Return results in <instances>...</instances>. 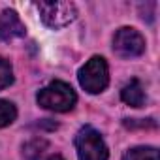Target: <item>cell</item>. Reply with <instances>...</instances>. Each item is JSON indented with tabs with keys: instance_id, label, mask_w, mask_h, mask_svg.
Returning <instances> with one entry per match:
<instances>
[{
	"instance_id": "cell-1",
	"label": "cell",
	"mask_w": 160,
	"mask_h": 160,
	"mask_svg": "<svg viewBox=\"0 0 160 160\" xmlns=\"http://www.w3.org/2000/svg\"><path fill=\"white\" fill-rule=\"evenodd\" d=\"M36 102L43 109H49V111H55V113H66V111L73 109V106L77 102V96H75V91L68 83L51 81L47 87H43L36 94Z\"/></svg>"
},
{
	"instance_id": "cell-2",
	"label": "cell",
	"mask_w": 160,
	"mask_h": 160,
	"mask_svg": "<svg viewBox=\"0 0 160 160\" xmlns=\"http://www.w3.org/2000/svg\"><path fill=\"white\" fill-rule=\"evenodd\" d=\"M79 85L89 94H100L109 85V68L104 57H92L87 60L77 73Z\"/></svg>"
},
{
	"instance_id": "cell-3",
	"label": "cell",
	"mask_w": 160,
	"mask_h": 160,
	"mask_svg": "<svg viewBox=\"0 0 160 160\" xmlns=\"http://www.w3.org/2000/svg\"><path fill=\"white\" fill-rule=\"evenodd\" d=\"M40 17L45 27L58 30L68 27L77 17V8L73 2H64V0H55V2H38L36 4Z\"/></svg>"
},
{
	"instance_id": "cell-4",
	"label": "cell",
	"mask_w": 160,
	"mask_h": 160,
	"mask_svg": "<svg viewBox=\"0 0 160 160\" xmlns=\"http://www.w3.org/2000/svg\"><path fill=\"white\" fill-rule=\"evenodd\" d=\"M75 151L79 160H108L109 151L98 130L85 126L75 136Z\"/></svg>"
},
{
	"instance_id": "cell-5",
	"label": "cell",
	"mask_w": 160,
	"mask_h": 160,
	"mask_svg": "<svg viewBox=\"0 0 160 160\" xmlns=\"http://www.w3.org/2000/svg\"><path fill=\"white\" fill-rule=\"evenodd\" d=\"M113 51L121 58L139 57L145 51V38L132 27H121L113 36Z\"/></svg>"
},
{
	"instance_id": "cell-6",
	"label": "cell",
	"mask_w": 160,
	"mask_h": 160,
	"mask_svg": "<svg viewBox=\"0 0 160 160\" xmlns=\"http://www.w3.org/2000/svg\"><path fill=\"white\" fill-rule=\"evenodd\" d=\"M27 32L21 17L13 10H4L0 13V40L10 42L15 38H23Z\"/></svg>"
},
{
	"instance_id": "cell-7",
	"label": "cell",
	"mask_w": 160,
	"mask_h": 160,
	"mask_svg": "<svg viewBox=\"0 0 160 160\" xmlns=\"http://www.w3.org/2000/svg\"><path fill=\"white\" fill-rule=\"evenodd\" d=\"M121 98L130 108H141L145 104V92H143L141 83L138 81V79H130V81L122 87V91H121Z\"/></svg>"
},
{
	"instance_id": "cell-8",
	"label": "cell",
	"mask_w": 160,
	"mask_h": 160,
	"mask_svg": "<svg viewBox=\"0 0 160 160\" xmlns=\"http://www.w3.org/2000/svg\"><path fill=\"white\" fill-rule=\"evenodd\" d=\"M47 147H49V145H47L45 139L36 138V139L25 143V147H23V154H25L27 160H45V156H47V152H45Z\"/></svg>"
},
{
	"instance_id": "cell-9",
	"label": "cell",
	"mask_w": 160,
	"mask_h": 160,
	"mask_svg": "<svg viewBox=\"0 0 160 160\" xmlns=\"http://www.w3.org/2000/svg\"><path fill=\"white\" fill-rule=\"evenodd\" d=\"M122 160H158V151L154 147H134L122 154Z\"/></svg>"
},
{
	"instance_id": "cell-10",
	"label": "cell",
	"mask_w": 160,
	"mask_h": 160,
	"mask_svg": "<svg viewBox=\"0 0 160 160\" xmlns=\"http://www.w3.org/2000/svg\"><path fill=\"white\" fill-rule=\"evenodd\" d=\"M17 117V109L12 102L8 100H0V128H4L8 124H12Z\"/></svg>"
},
{
	"instance_id": "cell-11",
	"label": "cell",
	"mask_w": 160,
	"mask_h": 160,
	"mask_svg": "<svg viewBox=\"0 0 160 160\" xmlns=\"http://www.w3.org/2000/svg\"><path fill=\"white\" fill-rule=\"evenodd\" d=\"M13 83V70H12V64L0 57V91L10 87Z\"/></svg>"
},
{
	"instance_id": "cell-12",
	"label": "cell",
	"mask_w": 160,
	"mask_h": 160,
	"mask_svg": "<svg viewBox=\"0 0 160 160\" xmlns=\"http://www.w3.org/2000/svg\"><path fill=\"white\" fill-rule=\"evenodd\" d=\"M45 160H64L60 154H49V156H45Z\"/></svg>"
}]
</instances>
